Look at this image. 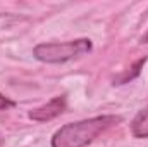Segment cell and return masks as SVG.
Segmentation results:
<instances>
[{"mask_svg": "<svg viewBox=\"0 0 148 147\" xmlns=\"http://www.w3.org/2000/svg\"><path fill=\"white\" fill-rule=\"evenodd\" d=\"M64 111H66V97L60 95V97H55V99H52L50 102L43 104L41 107L33 109L29 112V118L35 119V121L43 123V121H50V119L60 116Z\"/></svg>", "mask_w": 148, "mask_h": 147, "instance_id": "obj_3", "label": "cell"}, {"mask_svg": "<svg viewBox=\"0 0 148 147\" xmlns=\"http://www.w3.org/2000/svg\"><path fill=\"white\" fill-rule=\"evenodd\" d=\"M147 62V57H143V59H140V61H136L127 71H124L122 74H119V76H115L114 78V83L115 85H122V83H127V81H131L133 78H136L138 74L141 73V68H143V64Z\"/></svg>", "mask_w": 148, "mask_h": 147, "instance_id": "obj_5", "label": "cell"}, {"mask_svg": "<svg viewBox=\"0 0 148 147\" xmlns=\"http://www.w3.org/2000/svg\"><path fill=\"white\" fill-rule=\"evenodd\" d=\"M12 106H14V102H12V101H9L7 97L0 95V111H2V109H7V107H12Z\"/></svg>", "mask_w": 148, "mask_h": 147, "instance_id": "obj_6", "label": "cell"}, {"mask_svg": "<svg viewBox=\"0 0 148 147\" xmlns=\"http://www.w3.org/2000/svg\"><path fill=\"white\" fill-rule=\"evenodd\" d=\"M131 133L136 139H148V107L140 111L131 123Z\"/></svg>", "mask_w": 148, "mask_h": 147, "instance_id": "obj_4", "label": "cell"}, {"mask_svg": "<svg viewBox=\"0 0 148 147\" xmlns=\"http://www.w3.org/2000/svg\"><path fill=\"white\" fill-rule=\"evenodd\" d=\"M141 42H143V43H148V33H147L143 38H141Z\"/></svg>", "mask_w": 148, "mask_h": 147, "instance_id": "obj_7", "label": "cell"}, {"mask_svg": "<svg viewBox=\"0 0 148 147\" xmlns=\"http://www.w3.org/2000/svg\"><path fill=\"white\" fill-rule=\"evenodd\" d=\"M90 50H91V42L88 38H79V40H71V42L40 43L35 47L33 54L41 62L57 64V62H66L74 57L84 55Z\"/></svg>", "mask_w": 148, "mask_h": 147, "instance_id": "obj_2", "label": "cell"}, {"mask_svg": "<svg viewBox=\"0 0 148 147\" xmlns=\"http://www.w3.org/2000/svg\"><path fill=\"white\" fill-rule=\"evenodd\" d=\"M121 116L105 114L90 119H83L77 123H67L52 137V147H86L91 144L100 133L109 130L110 126L121 123Z\"/></svg>", "mask_w": 148, "mask_h": 147, "instance_id": "obj_1", "label": "cell"}]
</instances>
